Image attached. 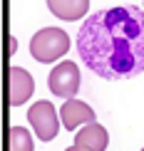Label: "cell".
<instances>
[{
  "instance_id": "obj_1",
  "label": "cell",
  "mask_w": 144,
  "mask_h": 151,
  "mask_svg": "<svg viewBox=\"0 0 144 151\" xmlns=\"http://www.w3.org/2000/svg\"><path fill=\"white\" fill-rule=\"evenodd\" d=\"M77 52L102 79H132L144 72V8L114 5L80 25Z\"/></svg>"
},
{
  "instance_id": "obj_2",
  "label": "cell",
  "mask_w": 144,
  "mask_h": 151,
  "mask_svg": "<svg viewBox=\"0 0 144 151\" xmlns=\"http://www.w3.org/2000/svg\"><path fill=\"white\" fill-rule=\"evenodd\" d=\"M67 50H70V35L60 27H42L30 37V55L42 65L60 60Z\"/></svg>"
},
{
  "instance_id": "obj_3",
  "label": "cell",
  "mask_w": 144,
  "mask_h": 151,
  "mask_svg": "<svg viewBox=\"0 0 144 151\" xmlns=\"http://www.w3.org/2000/svg\"><path fill=\"white\" fill-rule=\"evenodd\" d=\"M27 122H30V127H33V131L37 134L40 141H52L60 131V124H62L57 119V109L47 99H40V102H35L30 106Z\"/></svg>"
},
{
  "instance_id": "obj_4",
  "label": "cell",
  "mask_w": 144,
  "mask_h": 151,
  "mask_svg": "<svg viewBox=\"0 0 144 151\" xmlns=\"http://www.w3.org/2000/svg\"><path fill=\"white\" fill-rule=\"evenodd\" d=\"M47 87H50V92L55 97H62L65 102L67 99H75V94L80 92V70H77V65L70 62V60L55 65L52 72H50V77H47Z\"/></svg>"
},
{
  "instance_id": "obj_5",
  "label": "cell",
  "mask_w": 144,
  "mask_h": 151,
  "mask_svg": "<svg viewBox=\"0 0 144 151\" xmlns=\"http://www.w3.org/2000/svg\"><path fill=\"white\" fill-rule=\"evenodd\" d=\"M35 92V79L30 72H25L22 67H10L8 70V102L10 106L25 104Z\"/></svg>"
},
{
  "instance_id": "obj_6",
  "label": "cell",
  "mask_w": 144,
  "mask_h": 151,
  "mask_svg": "<svg viewBox=\"0 0 144 151\" xmlns=\"http://www.w3.org/2000/svg\"><path fill=\"white\" fill-rule=\"evenodd\" d=\"M95 109L90 104L80 102V99H67L65 104L60 106V119H62V127L67 131H80L87 124H95Z\"/></svg>"
},
{
  "instance_id": "obj_7",
  "label": "cell",
  "mask_w": 144,
  "mask_h": 151,
  "mask_svg": "<svg viewBox=\"0 0 144 151\" xmlns=\"http://www.w3.org/2000/svg\"><path fill=\"white\" fill-rule=\"evenodd\" d=\"M75 144L90 149V151H104L109 146V134L102 124H87L75 134Z\"/></svg>"
},
{
  "instance_id": "obj_8",
  "label": "cell",
  "mask_w": 144,
  "mask_h": 151,
  "mask_svg": "<svg viewBox=\"0 0 144 151\" xmlns=\"http://www.w3.org/2000/svg\"><path fill=\"white\" fill-rule=\"evenodd\" d=\"M47 10L60 20H80L90 10V0H45Z\"/></svg>"
},
{
  "instance_id": "obj_9",
  "label": "cell",
  "mask_w": 144,
  "mask_h": 151,
  "mask_svg": "<svg viewBox=\"0 0 144 151\" xmlns=\"http://www.w3.org/2000/svg\"><path fill=\"white\" fill-rule=\"evenodd\" d=\"M8 151H35V141L25 127H10L8 131Z\"/></svg>"
},
{
  "instance_id": "obj_10",
  "label": "cell",
  "mask_w": 144,
  "mask_h": 151,
  "mask_svg": "<svg viewBox=\"0 0 144 151\" xmlns=\"http://www.w3.org/2000/svg\"><path fill=\"white\" fill-rule=\"evenodd\" d=\"M15 50H17V40H15V37H8V55H15Z\"/></svg>"
},
{
  "instance_id": "obj_11",
  "label": "cell",
  "mask_w": 144,
  "mask_h": 151,
  "mask_svg": "<svg viewBox=\"0 0 144 151\" xmlns=\"http://www.w3.org/2000/svg\"><path fill=\"white\" fill-rule=\"evenodd\" d=\"M65 151H90V149H85V146H77V144H72L70 149H65Z\"/></svg>"
},
{
  "instance_id": "obj_12",
  "label": "cell",
  "mask_w": 144,
  "mask_h": 151,
  "mask_svg": "<svg viewBox=\"0 0 144 151\" xmlns=\"http://www.w3.org/2000/svg\"><path fill=\"white\" fill-rule=\"evenodd\" d=\"M142 151H144V149H142Z\"/></svg>"
}]
</instances>
